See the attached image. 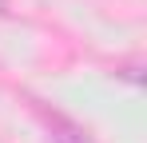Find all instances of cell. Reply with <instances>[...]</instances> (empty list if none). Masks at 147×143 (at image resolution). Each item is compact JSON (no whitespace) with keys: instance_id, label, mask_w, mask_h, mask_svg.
<instances>
[{"instance_id":"cell-1","label":"cell","mask_w":147,"mask_h":143,"mask_svg":"<svg viewBox=\"0 0 147 143\" xmlns=\"http://www.w3.org/2000/svg\"><path fill=\"white\" fill-rule=\"evenodd\" d=\"M36 111H40V119L48 123L52 143H92V139H88V131H84L80 123H72L64 111H52V107H44V103H36Z\"/></svg>"},{"instance_id":"cell-2","label":"cell","mask_w":147,"mask_h":143,"mask_svg":"<svg viewBox=\"0 0 147 143\" xmlns=\"http://www.w3.org/2000/svg\"><path fill=\"white\" fill-rule=\"evenodd\" d=\"M0 16H8V0H0Z\"/></svg>"}]
</instances>
